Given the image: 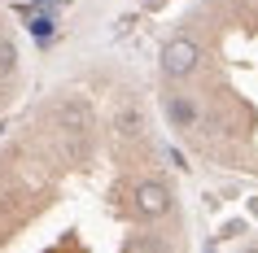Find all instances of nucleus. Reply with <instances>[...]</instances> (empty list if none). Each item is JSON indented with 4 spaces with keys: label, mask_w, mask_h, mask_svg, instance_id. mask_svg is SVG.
<instances>
[{
    "label": "nucleus",
    "mask_w": 258,
    "mask_h": 253,
    "mask_svg": "<svg viewBox=\"0 0 258 253\" xmlns=\"http://www.w3.org/2000/svg\"><path fill=\"white\" fill-rule=\"evenodd\" d=\"M18 101H22V48L9 31V18L0 14V131L9 127Z\"/></svg>",
    "instance_id": "obj_3"
},
{
    "label": "nucleus",
    "mask_w": 258,
    "mask_h": 253,
    "mask_svg": "<svg viewBox=\"0 0 258 253\" xmlns=\"http://www.w3.org/2000/svg\"><path fill=\"white\" fill-rule=\"evenodd\" d=\"M153 105L206 171L258 188V0H206L162 40Z\"/></svg>",
    "instance_id": "obj_2"
},
{
    "label": "nucleus",
    "mask_w": 258,
    "mask_h": 253,
    "mask_svg": "<svg viewBox=\"0 0 258 253\" xmlns=\"http://www.w3.org/2000/svg\"><path fill=\"white\" fill-rule=\"evenodd\" d=\"M236 253H258V231H254V236H249V240H245V244H241V249H236Z\"/></svg>",
    "instance_id": "obj_4"
},
{
    "label": "nucleus",
    "mask_w": 258,
    "mask_h": 253,
    "mask_svg": "<svg viewBox=\"0 0 258 253\" xmlns=\"http://www.w3.org/2000/svg\"><path fill=\"white\" fill-rule=\"evenodd\" d=\"M0 253H188L153 88L83 61L0 131Z\"/></svg>",
    "instance_id": "obj_1"
}]
</instances>
